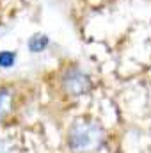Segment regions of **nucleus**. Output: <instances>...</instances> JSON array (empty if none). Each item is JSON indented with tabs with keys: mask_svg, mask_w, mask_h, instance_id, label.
Returning <instances> with one entry per match:
<instances>
[{
	"mask_svg": "<svg viewBox=\"0 0 151 153\" xmlns=\"http://www.w3.org/2000/svg\"><path fill=\"white\" fill-rule=\"evenodd\" d=\"M62 87L64 91L73 96V98H80L84 94H87L91 89H93V82L87 73H84L82 70L78 68H71L68 70L64 76H62Z\"/></svg>",
	"mask_w": 151,
	"mask_h": 153,
	"instance_id": "obj_2",
	"label": "nucleus"
},
{
	"mask_svg": "<svg viewBox=\"0 0 151 153\" xmlns=\"http://www.w3.org/2000/svg\"><path fill=\"white\" fill-rule=\"evenodd\" d=\"M0 153H20L11 139H0Z\"/></svg>",
	"mask_w": 151,
	"mask_h": 153,
	"instance_id": "obj_5",
	"label": "nucleus"
},
{
	"mask_svg": "<svg viewBox=\"0 0 151 153\" xmlns=\"http://www.w3.org/2000/svg\"><path fill=\"white\" fill-rule=\"evenodd\" d=\"M14 64V53L11 52H2L0 53V66L2 68H11Z\"/></svg>",
	"mask_w": 151,
	"mask_h": 153,
	"instance_id": "obj_6",
	"label": "nucleus"
},
{
	"mask_svg": "<svg viewBox=\"0 0 151 153\" xmlns=\"http://www.w3.org/2000/svg\"><path fill=\"white\" fill-rule=\"evenodd\" d=\"M105 130L87 119H80L73 123L68 134V144L73 150V153H96L100 152L105 144Z\"/></svg>",
	"mask_w": 151,
	"mask_h": 153,
	"instance_id": "obj_1",
	"label": "nucleus"
},
{
	"mask_svg": "<svg viewBox=\"0 0 151 153\" xmlns=\"http://www.w3.org/2000/svg\"><path fill=\"white\" fill-rule=\"evenodd\" d=\"M46 45H48V38H46V36H41V34L32 36L30 41H29V48H30V52H34V53H38V52H41V50H44Z\"/></svg>",
	"mask_w": 151,
	"mask_h": 153,
	"instance_id": "obj_4",
	"label": "nucleus"
},
{
	"mask_svg": "<svg viewBox=\"0 0 151 153\" xmlns=\"http://www.w3.org/2000/svg\"><path fill=\"white\" fill-rule=\"evenodd\" d=\"M11 112V94L9 91L2 89L0 91V121Z\"/></svg>",
	"mask_w": 151,
	"mask_h": 153,
	"instance_id": "obj_3",
	"label": "nucleus"
}]
</instances>
